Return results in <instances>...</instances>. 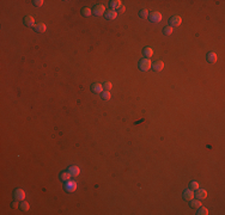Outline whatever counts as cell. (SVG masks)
I'll use <instances>...</instances> for the list:
<instances>
[{
    "label": "cell",
    "mask_w": 225,
    "mask_h": 215,
    "mask_svg": "<svg viewBox=\"0 0 225 215\" xmlns=\"http://www.w3.org/2000/svg\"><path fill=\"white\" fill-rule=\"evenodd\" d=\"M151 60H149V59H144V60H141L139 62V68L141 71H144V72H146V71H149L151 68Z\"/></svg>",
    "instance_id": "obj_1"
},
{
    "label": "cell",
    "mask_w": 225,
    "mask_h": 215,
    "mask_svg": "<svg viewBox=\"0 0 225 215\" xmlns=\"http://www.w3.org/2000/svg\"><path fill=\"white\" fill-rule=\"evenodd\" d=\"M162 14H160V12H158V11H153V12L150 13V19L152 23H159L160 21H162Z\"/></svg>",
    "instance_id": "obj_2"
},
{
    "label": "cell",
    "mask_w": 225,
    "mask_h": 215,
    "mask_svg": "<svg viewBox=\"0 0 225 215\" xmlns=\"http://www.w3.org/2000/svg\"><path fill=\"white\" fill-rule=\"evenodd\" d=\"M77 189V183L74 181H67L65 184V190L68 192H72Z\"/></svg>",
    "instance_id": "obj_3"
},
{
    "label": "cell",
    "mask_w": 225,
    "mask_h": 215,
    "mask_svg": "<svg viewBox=\"0 0 225 215\" xmlns=\"http://www.w3.org/2000/svg\"><path fill=\"white\" fill-rule=\"evenodd\" d=\"M170 26H180L182 23V18L180 16H174L170 18Z\"/></svg>",
    "instance_id": "obj_4"
},
{
    "label": "cell",
    "mask_w": 225,
    "mask_h": 215,
    "mask_svg": "<svg viewBox=\"0 0 225 215\" xmlns=\"http://www.w3.org/2000/svg\"><path fill=\"white\" fill-rule=\"evenodd\" d=\"M104 17H106V19H108V21H113V19H115L117 17V12L115 10L106 11V13H104Z\"/></svg>",
    "instance_id": "obj_5"
},
{
    "label": "cell",
    "mask_w": 225,
    "mask_h": 215,
    "mask_svg": "<svg viewBox=\"0 0 225 215\" xmlns=\"http://www.w3.org/2000/svg\"><path fill=\"white\" fill-rule=\"evenodd\" d=\"M15 198L17 199V201H23L24 198H25V191L22 189H17L15 191Z\"/></svg>",
    "instance_id": "obj_6"
},
{
    "label": "cell",
    "mask_w": 225,
    "mask_h": 215,
    "mask_svg": "<svg viewBox=\"0 0 225 215\" xmlns=\"http://www.w3.org/2000/svg\"><path fill=\"white\" fill-rule=\"evenodd\" d=\"M93 13H95L96 16H103L104 13H106V7H104V5H97L95 8H93Z\"/></svg>",
    "instance_id": "obj_7"
},
{
    "label": "cell",
    "mask_w": 225,
    "mask_h": 215,
    "mask_svg": "<svg viewBox=\"0 0 225 215\" xmlns=\"http://www.w3.org/2000/svg\"><path fill=\"white\" fill-rule=\"evenodd\" d=\"M195 197V195H194V191L192 189H187L186 191L183 192V198L186 199V201H192V199Z\"/></svg>",
    "instance_id": "obj_8"
},
{
    "label": "cell",
    "mask_w": 225,
    "mask_h": 215,
    "mask_svg": "<svg viewBox=\"0 0 225 215\" xmlns=\"http://www.w3.org/2000/svg\"><path fill=\"white\" fill-rule=\"evenodd\" d=\"M195 196H197V198L198 199H205L207 197V191L206 190H204V189H197V192H195Z\"/></svg>",
    "instance_id": "obj_9"
},
{
    "label": "cell",
    "mask_w": 225,
    "mask_h": 215,
    "mask_svg": "<svg viewBox=\"0 0 225 215\" xmlns=\"http://www.w3.org/2000/svg\"><path fill=\"white\" fill-rule=\"evenodd\" d=\"M163 68H164L163 61H156V62L152 63V69L156 71V72H160V71H163Z\"/></svg>",
    "instance_id": "obj_10"
},
{
    "label": "cell",
    "mask_w": 225,
    "mask_h": 215,
    "mask_svg": "<svg viewBox=\"0 0 225 215\" xmlns=\"http://www.w3.org/2000/svg\"><path fill=\"white\" fill-rule=\"evenodd\" d=\"M91 90H92V92H95V93L103 92V85H101L99 83H95V84H92V86H91Z\"/></svg>",
    "instance_id": "obj_11"
},
{
    "label": "cell",
    "mask_w": 225,
    "mask_h": 215,
    "mask_svg": "<svg viewBox=\"0 0 225 215\" xmlns=\"http://www.w3.org/2000/svg\"><path fill=\"white\" fill-rule=\"evenodd\" d=\"M68 172L71 173V176L77 177V176H79L80 170H79V167H78V166H71V167L68 168Z\"/></svg>",
    "instance_id": "obj_12"
},
{
    "label": "cell",
    "mask_w": 225,
    "mask_h": 215,
    "mask_svg": "<svg viewBox=\"0 0 225 215\" xmlns=\"http://www.w3.org/2000/svg\"><path fill=\"white\" fill-rule=\"evenodd\" d=\"M24 24L28 26H32L35 24V19L32 16H26L25 18H24Z\"/></svg>",
    "instance_id": "obj_13"
},
{
    "label": "cell",
    "mask_w": 225,
    "mask_h": 215,
    "mask_svg": "<svg viewBox=\"0 0 225 215\" xmlns=\"http://www.w3.org/2000/svg\"><path fill=\"white\" fill-rule=\"evenodd\" d=\"M35 30H36L37 32H44L47 30V26H46V24H43V23H39V24L35 25Z\"/></svg>",
    "instance_id": "obj_14"
},
{
    "label": "cell",
    "mask_w": 225,
    "mask_h": 215,
    "mask_svg": "<svg viewBox=\"0 0 225 215\" xmlns=\"http://www.w3.org/2000/svg\"><path fill=\"white\" fill-rule=\"evenodd\" d=\"M207 61L211 63H214L217 61V54L216 53H208L207 54Z\"/></svg>",
    "instance_id": "obj_15"
},
{
    "label": "cell",
    "mask_w": 225,
    "mask_h": 215,
    "mask_svg": "<svg viewBox=\"0 0 225 215\" xmlns=\"http://www.w3.org/2000/svg\"><path fill=\"white\" fill-rule=\"evenodd\" d=\"M190 206H192V208H195V209H198L199 207H201V202H200V199H192V201H190Z\"/></svg>",
    "instance_id": "obj_16"
},
{
    "label": "cell",
    "mask_w": 225,
    "mask_h": 215,
    "mask_svg": "<svg viewBox=\"0 0 225 215\" xmlns=\"http://www.w3.org/2000/svg\"><path fill=\"white\" fill-rule=\"evenodd\" d=\"M71 173L70 172H62L61 173V176H60V178H61V181H64V182H67V181H70V178H71Z\"/></svg>",
    "instance_id": "obj_17"
},
{
    "label": "cell",
    "mask_w": 225,
    "mask_h": 215,
    "mask_svg": "<svg viewBox=\"0 0 225 215\" xmlns=\"http://www.w3.org/2000/svg\"><path fill=\"white\" fill-rule=\"evenodd\" d=\"M110 6L114 10V8H119L120 6H122V4L120 0H113V1H110Z\"/></svg>",
    "instance_id": "obj_18"
},
{
    "label": "cell",
    "mask_w": 225,
    "mask_h": 215,
    "mask_svg": "<svg viewBox=\"0 0 225 215\" xmlns=\"http://www.w3.org/2000/svg\"><path fill=\"white\" fill-rule=\"evenodd\" d=\"M144 55H145L146 57H151L153 55V49L150 47H146L145 49H144Z\"/></svg>",
    "instance_id": "obj_19"
},
{
    "label": "cell",
    "mask_w": 225,
    "mask_h": 215,
    "mask_svg": "<svg viewBox=\"0 0 225 215\" xmlns=\"http://www.w3.org/2000/svg\"><path fill=\"white\" fill-rule=\"evenodd\" d=\"M173 31H174V29H173V26H165V28L163 29V32H164V35H166V36H170L171 34H173Z\"/></svg>",
    "instance_id": "obj_20"
},
{
    "label": "cell",
    "mask_w": 225,
    "mask_h": 215,
    "mask_svg": "<svg viewBox=\"0 0 225 215\" xmlns=\"http://www.w3.org/2000/svg\"><path fill=\"white\" fill-rule=\"evenodd\" d=\"M197 214H199V215H206V214H208V209L201 206V207L198 208V213H197Z\"/></svg>",
    "instance_id": "obj_21"
},
{
    "label": "cell",
    "mask_w": 225,
    "mask_h": 215,
    "mask_svg": "<svg viewBox=\"0 0 225 215\" xmlns=\"http://www.w3.org/2000/svg\"><path fill=\"white\" fill-rule=\"evenodd\" d=\"M91 10L89 7H84L83 10H82V14H83V16H85V17H89V16H91Z\"/></svg>",
    "instance_id": "obj_22"
},
{
    "label": "cell",
    "mask_w": 225,
    "mask_h": 215,
    "mask_svg": "<svg viewBox=\"0 0 225 215\" xmlns=\"http://www.w3.org/2000/svg\"><path fill=\"white\" fill-rule=\"evenodd\" d=\"M102 98H103L104 101L110 99V91H103V92H102Z\"/></svg>",
    "instance_id": "obj_23"
},
{
    "label": "cell",
    "mask_w": 225,
    "mask_h": 215,
    "mask_svg": "<svg viewBox=\"0 0 225 215\" xmlns=\"http://www.w3.org/2000/svg\"><path fill=\"white\" fill-rule=\"evenodd\" d=\"M29 208H30V204H29L28 202H25V201H24V202L21 203V209L22 210H24V212H25V210H29Z\"/></svg>",
    "instance_id": "obj_24"
},
{
    "label": "cell",
    "mask_w": 225,
    "mask_h": 215,
    "mask_svg": "<svg viewBox=\"0 0 225 215\" xmlns=\"http://www.w3.org/2000/svg\"><path fill=\"white\" fill-rule=\"evenodd\" d=\"M147 16H149V11L146 8H144V10H141L139 12V17H141V18H146Z\"/></svg>",
    "instance_id": "obj_25"
},
{
    "label": "cell",
    "mask_w": 225,
    "mask_h": 215,
    "mask_svg": "<svg viewBox=\"0 0 225 215\" xmlns=\"http://www.w3.org/2000/svg\"><path fill=\"white\" fill-rule=\"evenodd\" d=\"M111 87H113V85H111L110 81H106V83L103 84V88H104L106 91H110Z\"/></svg>",
    "instance_id": "obj_26"
},
{
    "label": "cell",
    "mask_w": 225,
    "mask_h": 215,
    "mask_svg": "<svg viewBox=\"0 0 225 215\" xmlns=\"http://www.w3.org/2000/svg\"><path fill=\"white\" fill-rule=\"evenodd\" d=\"M199 187H200V184L198 183V182H192V183H190V189H192V190L199 189Z\"/></svg>",
    "instance_id": "obj_27"
},
{
    "label": "cell",
    "mask_w": 225,
    "mask_h": 215,
    "mask_svg": "<svg viewBox=\"0 0 225 215\" xmlns=\"http://www.w3.org/2000/svg\"><path fill=\"white\" fill-rule=\"evenodd\" d=\"M34 5L37 6V7H40V6L43 5V0H35V1H34Z\"/></svg>",
    "instance_id": "obj_28"
},
{
    "label": "cell",
    "mask_w": 225,
    "mask_h": 215,
    "mask_svg": "<svg viewBox=\"0 0 225 215\" xmlns=\"http://www.w3.org/2000/svg\"><path fill=\"white\" fill-rule=\"evenodd\" d=\"M117 10H119V12H122V13H123V12H125V10H126V7H125V6L122 5V6H120V7L117 8Z\"/></svg>",
    "instance_id": "obj_29"
},
{
    "label": "cell",
    "mask_w": 225,
    "mask_h": 215,
    "mask_svg": "<svg viewBox=\"0 0 225 215\" xmlns=\"http://www.w3.org/2000/svg\"><path fill=\"white\" fill-rule=\"evenodd\" d=\"M12 206H13V208H16V207H17V206H18V204H17V202H13V204H12Z\"/></svg>",
    "instance_id": "obj_30"
}]
</instances>
